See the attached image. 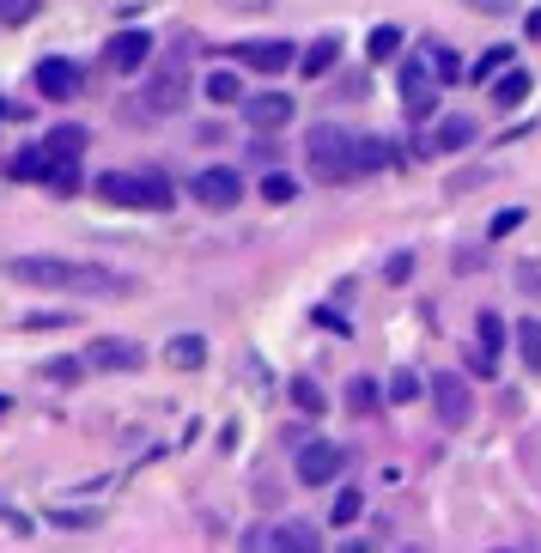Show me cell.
Wrapping results in <instances>:
<instances>
[{
  "instance_id": "cell-1",
  "label": "cell",
  "mask_w": 541,
  "mask_h": 553,
  "mask_svg": "<svg viewBox=\"0 0 541 553\" xmlns=\"http://www.w3.org/2000/svg\"><path fill=\"white\" fill-rule=\"evenodd\" d=\"M7 274L19 286H37V292H73V298H128L134 280L128 274H110L98 262H67V256H13Z\"/></svg>"
},
{
  "instance_id": "cell-2",
  "label": "cell",
  "mask_w": 541,
  "mask_h": 553,
  "mask_svg": "<svg viewBox=\"0 0 541 553\" xmlns=\"http://www.w3.org/2000/svg\"><path fill=\"white\" fill-rule=\"evenodd\" d=\"M304 165L317 183H359V134L341 122H317L304 134Z\"/></svg>"
},
{
  "instance_id": "cell-3",
  "label": "cell",
  "mask_w": 541,
  "mask_h": 553,
  "mask_svg": "<svg viewBox=\"0 0 541 553\" xmlns=\"http://www.w3.org/2000/svg\"><path fill=\"white\" fill-rule=\"evenodd\" d=\"M189 104V49H171L159 67L146 73V92L122 110V116H134V122H152V116H177Z\"/></svg>"
},
{
  "instance_id": "cell-4",
  "label": "cell",
  "mask_w": 541,
  "mask_h": 553,
  "mask_svg": "<svg viewBox=\"0 0 541 553\" xmlns=\"http://www.w3.org/2000/svg\"><path fill=\"white\" fill-rule=\"evenodd\" d=\"M92 189H98V201H116V207H146V213L177 207V183L165 171H104Z\"/></svg>"
},
{
  "instance_id": "cell-5",
  "label": "cell",
  "mask_w": 541,
  "mask_h": 553,
  "mask_svg": "<svg viewBox=\"0 0 541 553\" xmlns=\"http://www.w3.org/2000/svg\"><path fill=\"white\" fill-rule=\"evenodd\" d=\"M426 395H432V414H438L444 432H462V426H469L475 389H469V377H462V371H432V377H426Z\"/></svg>"
},
{
  "instance_id": "cell-6",
  "label": "cell",
  "mask_w": 541,
  "mask_h": 553,
  "mask_svg": "<svg viewBox=\"0 0 541 553\" xmlns=\"http://www.w3.org/2000/svg\"><path fill=\"white\" fill-rule=\"evenodd\" d=\"M396 86H402V110L420 122V116H432V104H438V86H444V79L432 73V61H426V49H420V55H408V61L396 67Z\"/></svg>"
},
{
  "instance_id": "cell-7",
  "label": "cell",
  "mask_w": 541,
  "mask_h": 553,
  "mask_svg": "<svg viewBox=\"0 0 541 553\" xmlns=\"http://www.w3.org/2000/svg\"><path fill=\"white\" fill-rule=\"evenodd\" d=\"M189 195H195L201 207L225 213V207H238V201H244V177H238V165H207V171H195Z\"/></svg>"
},
{
  "instance_id": "cell-8",
  "label": "cell",
  "mask_w": 541,
  "mask_h": 553,
  "mask_svg": "<svg viewBox=\"0 0 541 553\" xmlns=\"http://www.w3.org/2000/svg\"><path fill=\"white\" fill-rule=\"evenodd\" d=\"M37 92L49 98V104H73V98H80L86 92V79H80V67H73L67 55H49V61H37Z\"/></svg>"
},
{
  "instance_id": "cell-9",
  "label": "cell",
  "mask_w": 541,
  "mask_h": 553,
  "mask_svg": "<svg viewBox=\"0 0 541 553\" xmlns=\"http://www.w3.org/2000/svg\"><path fill=\"white\" fill-rule=\"evenodd\" d=\"M347 468V450L341 444H298V481L304 487H335V474Z\"/></svg>"
},
{
  "instance_id": "cell-10",
  "label": "cell",
  "mask_w": 541,
  "mask_h": 553,
  "mask_svg": "<svg viewBox=\"0 0 541 553\" xmlns=\"http://www.w3.org/2000/svg\"><path fill=\"white\" fill-rule=\"evenodd\" d=\"M238 67H250V73H286V67H298V49L286 37H244L238 43Z\"/></svg>"
},
{
  "instance_id": "cell-11",
  "label": "cell",
  "mask_w": 541,
  "mask_h": 553,
  "mask_svg": "<svg viewBox=\"0 0 541 553\" xmlns=\"http://www.w3.org/2000/svg\"><path fill=\"white\" fill-rule=\"evenodd\" d=\"M86 365L92 371H140L146 365V347L128 341V335H98V341H86Z\"/></svg>"
},
{
  "instance_id": "cell-12",
  "label": "cell",
  "mask_w": 541,
  "mask_h": 553,
  "mask_svg": "<svg viewBox=\"0 0 541 553\" xmlns=\"http://www.w3.org/2000/svg\"><path fill=\"white\" fill-rule=\"evenodd\" d=\"M146 55H152V37H146L140 25H134V31H116V37L104 43V67H110V73H140Z\"/></svg>"
},
{
  "instance_id": "cell-13",
  "label": "cell",
  "mask_w": 541,
  "mask_h": 553,
  "mask_svg": "<svg viewBox=\"0 0 541 553\" xmlns=\"http://www.w3.org/2000/svg\"><path fill=\"white\" fill-rule=\"evenodd\" d=\"M298 110H292V98L286 92H250L244 98V122L256 128V134H274V128H286Z\"/></svg>"
},
{
  "instance_id": "cell-14",
  "label": "cell",
  "mask_w": 541,
  "mask_h": 553,
  "mask_svg": "<svg viewBox=\"0 0 541 553\" xmlns=\"http://www.w3.org/2000/svg\"><path fill=\"white\" fill-rule=\"evenodd\" d=\"M250 547H298V553H311V547H323V529H317V523L286 517V523H274V529H256V535H250Z\"/></svg>"
},
{
  "instance_id": "cell-15",
  "label": "cell",
  "mask_w": 541,
  "mask_h": 553,
  "mask_svg": "<svg viewBox=\"0 0 541 553\" xmlns=\"http://www.w3.org/2000/svg\"><path fill=\"white\" fill-rule=\"evenodd\" d=\"M61 165H67V158H55L49 146H25V152H13V177H19V183H55Z\"/></svg>"
},
{
  "instance_id": "cell-16",
  "label": "cell",
  "mask_w": 541,
  "mask_h": 553,
  "mask_svg": "<svg viewBox=\"0 0 541 553\" xmlns=\"http://www.w3.org/2000/svg\"><path fill=\"white\" fill-rule=\"evenodd\" d=\"M499 347H505V323L493 310H481V323H475V371L493 377L499 371Z\"/></svg>"
},
{
  "instance_id": "cell-17",
  "label": "cell",
  "mask_w": 541,
  "mask_h": 553,
  "mask_svg": "<svg viewBox=\"0 0 541 553\" xmlns=\"http://www.w3.org/2000/svg\"><path fill=\"white\" fill-rule=\"evenodd\" d=\"M396 165H402V146H396V140L359 134V177H371V171H396Z\"/></svg>"
},
{
  "instance_id": "cell-18",
  "label": "cell",
  "mask_w": 541,
  "mask_h": 553,
  "mask_svg": "<svg viewBox=\"0 0 541 553\" xmlns=\"http://www.w3.org/2000/svg\"><path fill=\"white\" fill-rule=\"evenodd\" d=\"M481 140V122L475 116H444L438 134H432V152H462V146H475Z\"/></svg>"
},
{
  "instance_id": "cell-19",
  "label": "cell",
  "mask_w": 541,
  "mask_h": 553,
  "mask_svg": "<svg viewBox=\"0 0 541 553\" xmlns=\"http://www.w3.org/2000/svg\"><path fill=\"white\" fill-rule=\"evenodd\" d=\"M165 365L171 371H201L207 365V341L201 335H171L165 341Z\"/></svg>"
},
{
  "instance_id": "cell-20",
  "label": "cell",
  "mask_w": 541,
  "mask_h": 553,
  "mask_svg": "<svg viewBox=\"0 0 541 553\" xmlns=\"http://www.w3.org/2000/svg\"><path fill=\"white\" fill-rule=\"evenodd\" d=\"M335 61H341V37H317L311 49L298 55V73H304V79H323V73H329Z\"/></svg>"
},
{
  "instance_id": "cell-21",
  "label": "cell",
  "mask_w": 541,
  "mask_h": 553,
  "mask_svg": "<svg viewBox=\"0 0 541 553\" xmlns=\"http://www.w3.org/2000/svg\"><path fill=\"white\" fill-rule=\"evenodd\" d=\"M286 395H292V408H298V414H311V420H317V414H329V395H323V383H317V377H292V383H286Z\"/></svg>"
},
{
  "instance_id": "cell-22",
  "label": "cell",
  "mask_w": 541,
  "mask_h": 553,
  "mask_svg": "<svg viewBox=\"0 0 541 553\" xmlns=\"http://www.w3.org/2000/svg\"><path fill=\"white\" fill-rule=\"evenodd\" d=\"M523 98H529V73L523 67H505V79H493V104L499 110H517Z\"/></svg>"
},
{
  "instance_id": "cell-23",
  "label": "cell",
  "mask_w": 541,
  "mask_h": 553,
  "mask_svg": "<svg viewBox=\"0 0 541 553\" xmlns=\"http://www.w3.org/2000/svg\"><path fill=\"white\" fill-rule=\"evenodd\" d=\"M207 98H213V104H244L250 92H244V79L231 73V67H213V73H207Z\"/></svg>"
},
{
  "instance_id": "cell-24",
  "label": "cell",
  "mask_w": 541,
  "mask_h": 553,
  "mask_svg": "<svg viewBox=\"0 0 541 553\" xmlns=\"http://www.w3.org/2000/svg\"><path fill=\"white\" fill-rule=\"evenodd\" d=\"M55 158H80L86 152V128L80 122H61V128H49V140H43Z\"/></svg>"
},
{
  "instance_id": "cell-25",
  "label": "cell",
  "mask_w": 541,
  "mask_h": 553,
  "mask_svg": "<svg viewBox=\"0 0 541 553\" xmlns=\"http://www.w3.org/2000/svg\"><path fill=\"white\" fill-rule=\"evenodd\" d=\"M426 61L438 67V79H444V86H462V79H469V73H462V61H456V49H450V43H426Z\"/></svg>"
},
{
  "instance_id": "cell-26",
  "label": "cell",
  "mask_w": 541,
  "mask_h": 553,
  "mask_svg": "<svg viewBox=\"0 0 541 553\" xmlns=\"http://www.w3.org/2000/svg\"><path fill=\"white\" fill-rule=\"evenodd\" d=\"M517 353H523L529 371H541V316H523L517 323Z\"/></svg>"
},
{
  "instance_id": "cell-27",
  "label": "cell",
  "mask_w": 541,
  "mask_h": 553,
  "mask_svg": "<svg viewBox=\"0 0 541 553\" xmlns=\"http://www.w3.org/2000/svg\"><path fill=\"white\" fill-rule=\"evenodd\" d=\"M420 395H426V377L402 365V371L390 377V402H396V408H408V402H420Z\"/></svg>"
},
{
  "instance_id": "cell-28",
  "label": "cell",
  "mask_w": 541,
  "mask_h": 553,
  "mask_svg": "<svg viewBox=\"0 0 541 553\" xmlns=\"http://www.w3.org/2000/svg\"><path fill=\"white\" fill-rule=\"evenodd\" d=\"M365 55H371V61H390V55H402V31H396V25H377V31L365 37Z\"/></svg>"
},
{
  "instance_id": "cell-29",
  "label": "cell",
  "mask_w": 541,
  "mask_h": 553,
  "mask_svg": "<svg viewBox=\"0 0 541 553\" xmlns=\"http://www.w3.org/2000/svg\"><path fill=\"white\" fill-rule=\"evenodd\" d=\"M377 395H383V389H377L371 377H353V383H347V408H353V414H377Z\"/></svg>"
},
{
  "instance_id": "cell-30",
  "label": "cell",
  "mask_w": 541,
  "mask_h": 553,
  "mask_svg": "<svg viewBox=\"0 0 541 553\" xmlns=\"http://www.w3.org/2000/svg\"><path fill=\"white\" fill-rule=\"evenodd\" d=\"M43 0H0V31H13V25H31L37 19Z\"/></svg>"
},
{
  "instance_id": "cell-31",
  "label": "cell",
  "mask_w": 541,
  "mask_h": 553,
  "mask_svg": "<svg viewBox=\"0 0 541 553\" xmlns=\"http://www.w3.org/2000/svg\"><path fill=\"white\" fill-rule=\"evenodd\" d=\"M359 511H365V493H359V487H341V493H335V511H329V523L341 529V523H353Z\"/></svg>"
},
{
  "instance_id": "cell-32",
  "label": "cell",
  "mask_w": 541,
  "mask_h": 553,
  "mask_svg": "<svg viewBox=\"0 0 541 553\" xmlns=\"http://www.w3.org/2000/svg\"><path fill=\"white\" fill-rule=\"evenodd\" d=\"M499 67H511V49H505V43H499V49H487V55H481L475 67H469V79H475V86H481V79H493Z\"/></svg>"
},
{
  "instance_id": "cell-33",
  "label": "cell",
  "mask_w": 541,
  "mask_h": 553,
  "mask_svg": "<svg viewBox=\"0 0 541 553\" xmlns=\"http://www.w3.org/2000/svg\"><path fill=\"white\" fill-rule=\"evenodd\" d=\"M383 280H390V286H408V280H414V250H396L390 262H383Z\"/></svg>"
},
{
  "instance_id": "cell-34",
  "label": "cell",
  "mask_w": 541,
  "mask_h": 553,
  "mask_svg": "<svg viewBox=\"0 0 541 553\" xmlns=\"http://www.w3.org/2000/svg\"><path fill=\"white\" fill-rule=\"evenodd\" d=\"M80 371H86V359H49V365H43L49 383H80Z\"/></svg>"
},
{
  "instance_id": "cell-35",
  "label": "cell",
  "mask_w": 541,
  "mask_h": 553,
  "mask_svg": "<svg viewBox=\"0 0 541 553\" xmlns=\"http://www.w3.org/2000/svg\"><path fill=\"white\" fill-rule=\"evenodd\" d=\"M523 219H529L523 207H499V213H493V225H487V237H511V231H517Z\"/></svg>"
},
{
  "instance_id": "cell-36",
  "label": "cell",
  "mask_w": 541,
  "mask_h": 553,
  "mask_svg": "<svg viewBox=\"0 0 541 553\" xmlns=\"http://www.w3.org/2000/svg\"><path fill=\"white\" fill-rule=\"evenodd\" d=\"M73 316L67 310H37V316H19V329H67Z\"/></svg>"
},
{
  "instance_id": "cell-37",
  "label": "cell",
  "mask_w": 541,
  "mask_h": 553,
  "mask_svg": "<svg viewBox=\"0 0 541 553\" xmlns=\"http://www.w3.org/2000/svg\"><path fill=\"white\" fill-rule=\"evenodd\" d=\"M517 292L523 298H541V262H517Z\"/></svg>"
},
{
  "instance_id": "cell-38",
  "label": "cell",
  "mask_w": 541,
  "mask_h": 553,
  "mask_svg": "<svg viewBox=\"0 0 541 553\" xmlns=\"http://www.w3.org/2000/svg\"><path fill=\"white\" fill-rule=\"evenodd\" d=\"M311 316H317V329H335V335H353V323H347V316H341L335 304H317Z\"/></svg>"
},
{
  "instance_id": "cell-39",
  "label": "cell",
  "mask_w": 541,
  "mask_h": 553,
  "mask_svg": "<svg viewBox=\"0 0 541 553\" xmlns=\"http://www.w3.org/2000/svg\"><path fill=\"white\" fill-rule=\"evenodd\" d=\"M493 177H499V171H487V165H481V171H462V177H450V195H469V189H481V183H493Z\"/></svg>"
},
{
  "instance_id": "cell-40",
  "label": "cell",
  "mask_w": 541,
  "mask_h": 553,
  "mask_svg": "<svg viewBox=\"0 0 541 553\" xmlns=\"http://www.w3.org/2000/svg\"><path fill=\"white\" fill-rule=\"evenodd\" d=\"M49 517H55V523H67V529H86V523H98V511H80V505H55Z\"/></svg>"
},
{
  "instance_id": "cell-41",
  "label": "cell",
  "mask_w": 541,
  "mask_h": 553,
  "mask_svg": "<svg viewBox=\"0 0 541 553\" xmlns=\"http://www.w3.org/2000/svg\"><path fill=\"white\" fill-rule=\"evenodd\" d=\"M262 195H268L274 207H286V201L298 195V183H292V177H268V183H262Z\"/></svg>"
},
{
  "instance_id": "cell-42",
  "label": "cell",
  "mask_w": 541,
  "mask_h": 553,
  "mask_svg": "<svg viewBox=\"0 0 541 553\" xmlns=\"http://www.w3.org/2000/svg\"><path fill=\"white\" fill-rule=\"evenodd\" d=\"M462 7H475L487 19H505V13H517V0H462Z\"/></svg>"
},
{
  "instance_id": "cell-43",
  "label": "cell",
  "mask_w": 541,
  "mask_h": 553,
  "mask_svg": "<svg viewBox=\"0 0 541 553\" xmlns=\"http://www.w3.org/2000/svg\"><path fill=\"white\" fill-rule=\"evenodd\" d=\"M231 7H250V13H262V7H274V0H231Z\"/></svg>"
},
{
  "instance_id": "cell-44",
  "label": "cell",
  "mask_w": 541,
  "mask_h": 553,
  "mask_svg": "<svg viewBox=\"0 0 541 553\" xmlns=\"http://www.w3.org/2000/svg\"><path fill=\"white\" fill-rule=\"evenodd\" d=\"M529 37H541V13H529Z\"/></svg>"
}]
</instances>
